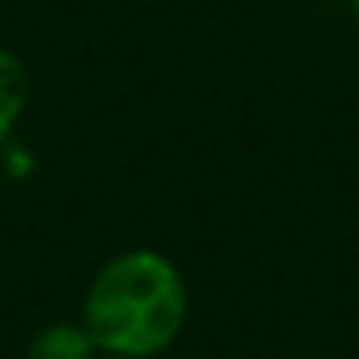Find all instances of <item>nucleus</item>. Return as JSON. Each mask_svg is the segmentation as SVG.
<instances>
[{
  "instance_id": "f03ea898",
  "label": "nucleus",
  "mask_w": 359,
  "mask_h": 359,
  "mask_svg": "<svg viewBox=\"0 0 359 359\" xmlns=\"http://www.w3.org/2000/svg\"><path fill=\"white\" fill-rule=\"evenodd\" d=\"M93 332L86 328V320H55V325L39 328L27 340V359H97Z\"/></svg>"
},
{
  "instance_id": "20e7f679",
  "label": "nucleus",
  "mask_w": 359,
  "mask_h": 359,
  "mask_svg": "<svg viewBox=\"0 0 359 359\" xmlns=\"http://www.w3.org/2000/svg\"><path fill=\"white\" fill-rule=\"evenodd\" d=\"M104 359H124V355H104Z\"/></svg>"
},
{
  "instance_id": "f257e3e1",
  "label": "nucleus",
  "mask_w": 359,
  "mask_h": 359,
  "mask_svg": "<svg viewBox=\"0 0 359 359\" xmlns=\"http://www.w3.org/2000/svg\"><path fill=\"white\" fill-rule=\"evenodd\" d=\"M189 294L178 266L151 248L109 259L93 274L81 302V320L101 355H163L186 328Z\"/></svg>"
},
{
  "instance_id": "7ed1b4c3",
  "label": "nucleus",
  "mask_w": 359,
  "mask_h": 359,
  "mask_svg": "<svg viewBox=\"0 0 359 359\" xmlns=\"http://www.w3.org/2000/svg\"><path fill=\"white\" fill-rule=\"evenodd\" d=\"M27 97H32L27 66L12 50L0 47V140H8L12 128L20 124V116L27 112Z\"/></svg>"
},
{
  "instance_id": "39448f33",
  "label": "nucleus",
  "mask_w": 359,
  "mask_h": 359,
  "mask_svg": "<svg viewBox=\"0 0 359 359\" xmlns=\"http://www.w3.org/2000/svg\"><path fill=\"white\" fill-rule=\"evenodd\" d=\"M355 16H359V0H355Z\"/></svg>"
}]
</instances>
